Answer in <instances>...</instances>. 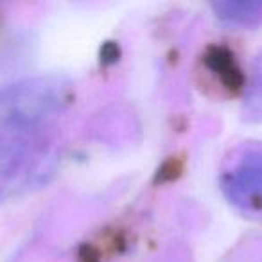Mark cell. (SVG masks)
<instances>
[{"mask_svg":"<svg viewBox=\"0 0 262 262\" xmlns=\"http://www.w3.org/2000/svg\"><path fill=\"white\" fill-rule=\"evenodd\" d=\"M69 104L70 84L59 76L26 77L0 90V182L40 174Z\"/></svg>","mask_w":262,"mask_h":262,"instance_id":"1","label":"cell"},{"mask_svg":"<svg viewBox=\"0 0 262 262\" xmlns=\"http://www.w3.org/2000/svg\"><path fill=\"white\" fill-rule=\"evenodd\" d=\"M225 198L246 214L262 212V144L244 142L225 157L219 169Z\"/></svg>","mask_w":262,"mask_h":262,"instance_id":"2","label":"cell"},{"mask_svg":"<svg viewBox=\"0 0 262 262\" xmlns=\"http://www.w3.org/2000/svg\"><path fill=\"white\" fill-rule=\"evenodd\" d=\"M219 20L230 26H255L262 20V0H232L212 6Z\"/></svg>","mask_w":262,"mask_h":262,"instance_id":"4","label":"cell"},{"mask_svg":"<svg viewBox=\"0 0 262 262\" xmlns=\"http://www.w3.org/2000/svg\"><path fill=\"white\" fill-rule=\"evenodd\" d=\"M244 119L250 122H262V54L251 67V76L246 84L244 97Z\"/></svg>","mask_w":262,"mask_h":262,"instance_id":"5","label":"cell"},{"mask_svg":"<svg viewBox=\"0 0 262 262\" xmlns=\"http://www.w3.org/2000/svg\"><path fill=\"white\" fill-rule=\"evenodd\" d=\"M205 65L210 72L219 77L223 84L230 90H239L244 84V76L237 65L233 54L225 47H210L205 54Z\"/></svg>","mask_w":262,"mask_h":262,"instance_id":"3","label":"cell"}]
</instances>
